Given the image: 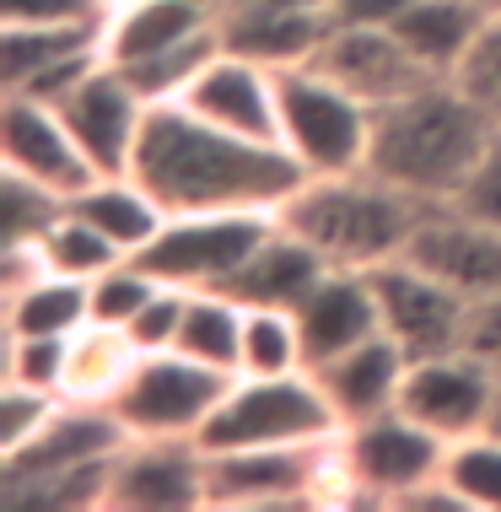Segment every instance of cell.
<instances>
[{
	"instance_id": "6da1fadb",
	"label": "cell",
	"mask_w": 501,
	"mask_h": 512,
	"mask_svg": "<svg viewBox=\"0 0 501 512\" xmlns=\"http://www.w3.org/2000/svg\"><path fill=\"white\" fill-rule=\"evenodd\" d=\"M130 173L162 200L167 216L189 211H275L308 184V168L281 141H248L189 114L184 103H157L146 114Z\"/></svg>"
},
{
	"instance_id": "7a4b0ae2",
	"label": "cell",
	"mask_w": 501,
	"mask_h": 512,
	"mask_svg": "<svg viewBox=\"0 0 501 512\" xmlns=\"http://www.w3.org/2000/svg\"><path fill=\"white\" fill-rule=\"evenodd\" d=\"M491 141H496V124L448 76H437L372 114L367 168L388 178V184L410 189L415 200L448 205L469 184V173L480 168Z\"/></svg>"
},
{
	"instance_id": "3957f363",
	"label": "cell",
	"mask_w": 501,
	"mask_h": 512,
	"mask_svg": "<svg viewBox=\"0 0 501 512\" xmlns=\"http://www.w3.org/2000/svg\"><path fill=\"white\" fill-rule=\"evenodd\" d=\"M426 216V200H415L410 189L388 184L372 168L308 178L281 205V221L297 238H308L334 270H378L388 259H405Z\"/></svg>"
},
{
	"instance_id": "277c9868",
	"label": "cell",
	"mask_w": 501,
	"mask_h": 512,
	"mask_svg": "<svg viewBox=\"0 0 501 512\" xmlns=\"http://www.w3.org/2000/svg\"><path fill=\"white\" fill-rule=\"evenodd\" d=\"M345 432L334 399L313 372L286 378H232L227 399L205 421V453L221 448H318Z\"/></svg>"
},
{
	"instance_id": "5b68a950",
	"label": "cell",
	"mask_w": 501,
	"mask_h": 512,
	"mask_svg": "<svg viewBox=\"0 0 501 512\" xmlns=\"http://www.w3.org/2000/svg\"><path fill=\"white\" fill-rule=\"evenodd\" d=\"M372 114L351 87H340L318 65L281 71V146L308 168V178L361 173L372 151Z\"/></svg>"
},
{
	"instance_id": "8992f818",
	"label": "cell",
	"mask_w": 501,
	"mask_h": 512,
	"mask_svg": "<svg viewBox=\"0 0 501 512\" xmlns=\"http://www.w3.org/2000/svg\"><path fill=\"white\" fill-rule=\"evenodd\" d=\"M238 372L205 367L184 351H146L135 356L130 378L108 405L130 426V437H200L216 405L227 399Z\"/></svg>"
},
{
	"instance_id": "52a82bcc",
	"label": "cell",
	"mask_w": 501,
	"mask_h": 512,
	"mask_svg": "<svg viewBox=\"0 0 501 512\" xmlns=\"http://www.w3.org/2000/svg\"><path fill=\"white\" fill-rule=\"evenodd\" d=\"M275 221H281L275 211H189V216H167V227L135 259L167 286L205 292V286H227L232 275L248 265V254L275 232Z\"/></svg>"
},
{
	"instance_id": "ba28073f",
	"label": "cell",
	"mask_w": 501,
	"mask_h": 512,
	"mask_svg": "<svg viewBox=\"0 0 501 512\" xmlns=\"http://www.w3.org/2000/svg\"><path fill=\"white\" fill-rule=\"evenodd\" d=\"M448 448H453L448 437H437L399 405L367 415V421H351L340 432V459L367 507H399V496L437 480L442 464H448Z\"/></svg>"
},
{
	"instance_id": "9c48e42d",
	"label": "cell",
	"mask_w": 501,
	"mask_h": 512,
	"mask_svg": "<svg viewBox=\"0 0 501 512\" xmlns=\"http://www.w3.org/2000/svg\"><path fill=\"white\" fill-rule=\"evenodd\" d=\"M372 286H378V308H383V329L405 345L410 362L421 356H448L469 345V302L458 286H448L442 275H431L415 259H388V265L372 270Z\"/></svg>"
},
{
	"instance_id": "30bf717a",
	"label": "cell",
	"mask_w": 501,
	"mask_h": 512,
	"mask_svg": "<svg viewBox=\"0 0 501 512\" xmlns=\"http://www.w3.org/2000/svg\"><path fill=\"white\" fill-rule=\"evenodd\" d=\"M114 512H194L211 507V453L200 437H130L108 475Z\"/></svg>"
},
{
	"instance_id": "8fae6325",
	"label": "cell",
	"mask_w": 501,
	"mask_h": 512,
	"mask_svg": "<svg viewBox=\"0 0 501 512\" xmlns=\"http://www.w3.org/2000/svg\"><path fill=\"white\" fill-rule=\"evenodd\" d=\"M501 399V372L475 351H448V356H421L405 372L399 410L431 426L437 437L464 442L475 432H491V415Z\"/></svg>"
},
{
	"instance_id": "7c38bea8",
	"label": "cell",
	"mask_w": 501,
	"mask_h": 512,
	"mask_svg": "<svg viewBox=\"0 0 501 512\" xmlns=\"http://www.w3.org/2000/svg\"><path fill=\"white\" fill-rule=\"evenodd\" d=\"M318 448H221L211 453V507L221 512H275V507H318Z\"/></svg>"
},
{
	"instance_id": "4fadbf2b",
	"label": "cell",
	"mask_w": 501,
	"mask_h": 512,
	"mask_svg": "<svg viewBox=\"0 0 501 512\" xmlns=\"http://www.w3.org/2000/svg\"><path fill=\"white\" fill-rule=\"evenodd\" d=\"M0 168L38 178V184H49L65 200L103 178L71 135L60 108L44 98H27V92H6L0 98Z\"/></svg>"
},
{
	"instance_id": "5bb4252c",
	"label": "cell",
	"mask_w": 501,
	"mask_h": 512,
	"mask_svg": "<svg viewBox=\"0 0 501 512\" xmlns=\"http://www.w3.org/2000/svg\"><path fill=\"white\" fill-rule=\"evenodd\" d=\"M54 108L65 114V124H71V135L81 141V151L92 157L97 173H103V178L108 173H130L151 103L130 87V76H124L114 60H97Z\"/></svg>"
},
{
	"instance_id": "9a60e30c",
	"label": "cell",
	"mask_w": 501,
	"mask_h": 512,
	"mask_svg": "<svg viewBox=\"0 0 501 512\" xmlns=\"http://www.w3.org/2000/svg\"><path fill=\"white\" fill-rule=\"evenodd\" d=\"M308 65H318L324 76H334L340 87H351L361 103L383 108L405 92L437 81L421 60L405 49V38L394 27H361V22H329L324 44Z\"/></svg>"
},
{
	"instance_id": "2e32d148",
	"label": "cell",
	"mask_w": 501,
	"mask_h": 512,
	"mask_svg": "<svg viewBox=\"0 0 501 512\" xmlns=\"http://www.w3.org/2000/svg\"><path fill=\"white\" fill-rule=\"evenodd\" d=\"M184 108L232 135H248V141H281V71L221 49L194 76V87L184 92Z\"/></svg>"
},
{
	"instance_id": "e0dca14e",
	"label": "cell",
	"mask_w": 501,
	"mask_h": 512,
	"mask_svg": "<svg viewBox=\"0 0 501 512\" xmlns=\"http://www.w3.org/2000/svg\"><path fill=\"white\" fill-rule=\"evenodd\" d=\"M410 259L458 286L469 302L501 297V227H485L453 205H431V216L410 243Z\"/></svg>"
},
{
	"instance_id": "ac0fdd59",
	"label": "cell",
	"mask_w": 501,
	"mask_h": 512,
	"mask_svg": "<svg viewBox=\"0 0 501 512\" xmlns=\"http://www.w3.org/2000/svg\"><path fill=\"white\" fill-rule=\"evenodd\" d=\"M297 324H302V345H308V367H324L334 356H345L351 345L383 335L372 270H329L297 302Z\"/></svg>"
},
{
	"instance_id": "d6986e66",
	"label": "cell",
	"mask_w": 501,
	"mask_h": 512,
	"mask_svg": "<svg viewBox=\"0 0 501 512\" xmlns=\"http://www.w3.org/2000/svg\"><path fill=\"white\" fill-rule=\"evenodd\" d=\"M130 442V426L119 421L114 405L103 399H60V410L49 415V426L27 448L6 453L0 469L17 475H38V469H76V464H103Z\"/></svg>"
},
{
	"instance_id": "ffe728a7",
	"label": "cell",
	"mask_w": 501,
	"mask_h": 512,
	"mask_svg": "<svg viewBox=\"0 0 501 512\" xmlns=\"http://www.w3.org/2000/svg\"><path fill=\"white\" fill-rule=\"evenodd\" d=\"M216 27H221V49L248 54L270 71H291V65H308L318 54L329 17L275 6V0H221Z\"/></svg>"
},
{
	"instance_id": "44dd1931",
	"label": "cell",
	"mask_w": 501,
	"mask_h": 512,
	"mask_svg": "<svg viewBox=\"0 0 501 512\" xmlns=\"http://www.w3.org/2000/svg\"><path fill=\"white\" fill-rule=\"evenodd\" d=\"M405 372H410V356L405 345L394 335H372L351 345L345 356H334V362L313 367V378L324 383V394L334 399V410H340V421H367V415H383L399 405V389H405Z\"/></svg>"
},
{
	"instance_id": "7402d4cb",
	"label": "cell",
	"mask_w": 501,
	"mask_h": 512,
	"mask_svg": "<svg viewBox=\"0 0 501 512\" xmlns=\"http://www.w3.org/2000/svg\"><path fill=\"white\" fill-rule=\"evenodd\" d=\"M329 270L334 265L318 254L308 238H297L286 221H275V232L254 248V254H248V265L232 275L221 292H232L243 308H291V313H297V302L308 297Z\"/></svg>"
},
{
	"instance_id": "603a6c76",
	"label": "cell",
	"mask_w": 501,
	"mask_h": 512,
	"mask_svg": "<svg viewBox=\"0 0 501 512\" xmlns=\"http://www.w3.org/2000/svg\"><path fill=\"white\" fill-rule=\"evenodd\" d=\"M216 11L221 0H124V6H108L103 54L114 65H135L146 54L184 44L194 33H211Z\"/></svg>"
},
{
	"instance_id": "cb8c5ba5",
	"label": "cell",
	"mask_w": 501,
	"mask_h": 512,
	"mask_svg": "<svg viewBox=\"0 0 501 512\" xmlns=\"http://www.w3.org/2000/svg\"><path fill=\"white\" fill-rule=\"evenodd\" d=\"M103 22H0V92H22L54 65L103 54Z\"/></svg>"
},
{
	"instance_id": "d4e9b609",
	"label": "cell",
	"mask_w": 501,
	"mask_h": 512,
	"mask_svg": "<svg viewBox=\"0 0 501 512\" xmlns=\"http://www.w3.org/2000/svg\"><path fill=\"white\" fill-rule=\"evenodd\" d=\"M71 211H76L81 221H92L103 238H114L130 259L167 227L162 200L151 195V189H146L135 173H108V178H97V184H87L81 195H71Z\"/></svg>"
},
{
	"instance_id": "484cf974",
	"label": "cell",
	"mask_w": 501,
	"mask_h": 512,
	"mask_svg": "<svg viewBox=\"0 0 501 512\" xmlns=\"http://www.w3.org/2000/svg\"><path fill=\"white\" fill-rule=\"evenodd\" d=\"M491 11L480 0H415L405 17L394 22V33L405 38V49L426 65L431 76H453V65L464 60V49L475 44Z\"/></svg>"
},
{
	"instance_id": "4316f807",
	"label": "cell",
	"mask_w": 501,
	"mask_h": 512,
	"mask_svg": "<svg viewBox=\"0 0 501 512\" xmlns=\"http://www.w3.org/2000/svg\"><path fill=\"white\" fill-rule=\"evenodd\" d=\"M114 459L76 464V469H38V475L0 469V507L6 512H97V507H108Z\"/></svg>"
},
{
	"instance_id": "83f0119b",
	"label": "cell",
	"mask_w": 501,
	"mask_h": 512,
	"mask_svg": "<svg viewBox=\"0 0 501 512\" xmlns=\"http://www.w3.org/2000/svg\"><path fill=\"white\" fill-rule=\"evenodd\" d=\"M0 313H6V335H76L92 324V292L76 275L49 270L27 292L0 297Z\"/></svg>"
},
{
	"instance_id": "f1b7e54d",
	"label": "cell",
	"mask_w": 501,
	"mask_h": 512,
	"mask_svg": "<svg viewBox=\"0 0 501 512\" xmlns=\"http://www.w3.org/2000/svg\"><path fill=\"white\" fill-rule=\"evenodd\" d=\"M243 318H248V308L232 292H221V286L189 292L184 329H178L173 351H184V356H194V362H205V367L238 372V362H243Z\"/></svg>"
},
{
	"instance_id": "f546056e",
	"label": "cell",
	"mask_w": 501,
	"mask_h": 512,
	"mask_svg": "<svg viewBox=\"0 0 501 512\" xmlns=\"http://www.w3.org/2000/svg\"><path fill=\"white\" fill-rule=\"evenodd\" d=\"M135 345L124 329H108V324H87L71 335V362H65V399H114L119 383L130 378L135 367Z\"/></svg>"
},
{
	"instance_id": "4dcf8cb0",
	"label": "cell",
	"mask_w": 501,
	"mask_h": 512,
	"mask_svg": "<svg viewBox=\"0 0 501 512\" xmlns=\"http://www.w3.org/2000/svg\"><path fill=\"white\" fill-rule=\"evenodd\" d=\"M286 372H313L297 313L291 308H248L238 378H286Z\"/></svg>"
},
{
	"instance_id": "1f68e13d",
	"label": "cell",
	"mask_w": 501,
	"mask_h": 512,
	"mask_svg": "<svg viewBox=\"0 0 501 512\" xmlns=\"http://www.w3.org/2000/svg\"><path fill=\"white\" fill-rule=\"evenodd\" d=\"M216 54H221V27L194 33V38H184V44H173L162 54H146V60H135V65H119V71L130 76V87L141 92L151 108H157V103H184L194 76H200Z\"/></svg>"
},
{
	"instance_id": "d6a6232c",
	"label": "cell",
	"mask_w": 501,
	"mask_h": 512,
	"mask_svg": "<svg viewBox=\"0 0 501 512\" xmlns=\"http://www.w3.org/2000/svg\"><path fill=\"white\" fill-rule=\"evenodd\" d=\"M71 211V200L27 173L0 168V243H44L49 227Z\"/></svg>"
},
{
	"instance_id": "836d02e7",
	"label": "cell",
	"mask_w": 501,
	"mask_h": 512,
	"mask_svg": "<svg viewBox=\"0 0 501 512\" xmlns=\"http://www.w3.org/2000/svg\"><path fill=\"white\" fill-rule=\"evenodd\" d=\"M44 254H49V270L76 275V281H92V275H103L108 265L130 259V254H124V248H119L114 238H103V232H97L92 221H81L76 211H65V216L49 227Z\"/></svg>"
},
{
	"instance_id": "e575fe53",
	"label": "cell",
	"mask_w": 501,
	"mask_h": 512,
	"mask_svg": "<svg viewBox=\"0 0 501 512\" xmlns=\"http://www.w3.org/2000/svg\"><path fill=\"white\" fill-rule=\"evenodd\" d=\"M442 475L464 491V502L475 512H501V437L475 432V437L453 442Z\"/></svg>"
},
{
	"instance_id": "d590c367",
	"label": "cell",
	"mask_w": 501,
	"mask_h": 512,
	"mask_svg": "<svg viewBox=\"0 0 501 512\" xmlns=\"http://www.w3.org/2000/svg\"><path fill=\"white\" fill-rule=\"evenodd\" d=\"M448 81L501 130V6L485 17V27L475 33V44L464 49V60L453 65Z\"/></svg>"
},
{
	"instance_id": "8d00e7d4",
	"label": "cell",
	"mask_w": 501,
	"mask_h": 512,
	"mask_svg": "<svg viewBox=\"0 0 501 512\" xmlns=\"http://www.w3.org/2000/svg\"><path fill=\"white\" fill-rule=\"evenodd\" d=\"M157 286L162 281L141 265V259H119V265H108L103 275H92V281H87V292H92V324L124 329L151 302Z\"/></svg>"
},
{
	"instance_id": "74e56055",
	"label": "cell",
	"mask_w": 501,
	"mask_h": 512,
	"mask_svg": "<svg viewBox=\"0 0 501 512\" xmlns=\"http://www.w3.org/2000/svg\"><path fill=\"white\" fill-rule=\"evenodd\" d=\"M65 362H71V335H6V362L0 383H27V389H65Z\"/></svg>"
},
{
	"instance_id": "f35d334b",
	"label": "cell",
	"mask_w": 501,
	"mask_h": 512,
	"mask_svg": "<svg viewBox=\"0 0 501 512\" xmlns=\"http://www.w3.org/2000/svg\"><path fill=\"white\" fill-rule=\"evenodd\" d=\"M65 394H49V389H27V383H0V459L6 453L27 448L38 432L49 426V415L60 410Z\"/></svg>"
},
{
	"instance_id": "ab89813d",
	"label": "cell",
	"mask_w": 501,
	"mask_h": 512,
	"mask_svg": "<svg viewBox=\"0 0 501 512\" xmlns=\"http://www.w3.org/2000/svg\"><path fill=\"white\" fill-rule=\"evenodd\" d=\"M184 308H189V292L184 286H157V292H151V302L141 313L130 318V324H124V335H130V345L135 351H173L178 345V329H184Z\"/></svg>"
},
{
	"instance_id": "60d3db41",
	"label": "cell",
	"mask_w": 501,
	"mask_h": 512,
	"mask_svg": "<svg viewBox=\"0 0 501 512\" xmlns=\"http://www.w3.org/2000/svg\"><path fill=\"white\" fill-rule=\"evenodd\" d=\"M448 205L485 221V227H501V130H496V141L485 146V157H480V168L469 173V184L458 189Z\"/></svg>"
},
{
	"instance_id": "b9f144b4",
	"label": "cell",
	"mask_w": 501,
	"mask_h": 512,
	"mask_svg": "<svg viewBox=\"0 0 501 512\" xmlns=\"http://www.w3.org/2000/svg\"><path fill=\"white\" fill-rule=\"evenodd\" d=\"M108 0H0V22H103Z\"/></svg>"
},
{
	"instance_id": "7bdbcfd3",
	"label": "cell",
	"mask_w": 501,
	"mask_h": 512,
	"mask_svg": "<svg viewBox=\"0 0 501 512\" xmlns=\"http://www.w3.org/2000/svg\"><path fill=\"white\" fill-rule=\"evenodd\" d=\"M464 351L485 356V362L501 372V297L475 302V313H469V345H464Z\"/></svg>"
},
{
	"instance_id": "ee69618b",
	"label": "cell",
	"mask_w": 501,
	"mask_h": 512,
	"mask_svg": "<svg viewBox=\"0 0 501 512\" xmlns=\"http://www.w3.org/2000/svg\"><path fill=\"white\" fill-rule=\"evenodd\" d=\"M415 0H340L334 22H361V27H394Z\"/></svg>"
},
{
	"instance_id": "f6af8a7d",
	"label": "cell",
	"mask_w": 501,
	"mask_h": 512,
	"mask_svg": "<svg viewBox=\"0 0 501 512\" xmlns=\"http://www.w3.org/2000/svg\"><path fill=\"white\" fill-rule=\"evenodd\" d=\"M275 6H291V11H313V17H329V22H334V11H340V0H275Z\"/></svg>"
},
{
	"instance_id": "bcb514c9",
	"label": "cell",
	"mask_w": 501,
	"mask_h": 512,
	"mask_svg": "<svg viewBox=\"0 0 501 512\" xmlns=\"http://www.w3.org/2000/svg\"><path fill=\"white\" fill-rule=\"evenodd\" d=\"M491 432L501 437V399H496V415H491Z\"/></svg>"
},
{
	"instance_id": "7dc6e473",
	"label": "cell",
	"mask_w": 501,
	"mask_h": 512,
	"mask_svg": "<svg viewBox=\"0 0 501 512\" xmlns=\"http://www.w3.org/2000/svg\"><path fill=\"white\" fill-rule=\"evenodd\" d=\"M480 6H485V11H496V6H501V0H480Z\"/></svg>"
},
{
	"instance_id": "c3c4849f",
	"label": "cell",
	"mask_w": 501,
	"mask_h": 512,
	"mask_svg": "<svg viewBox=\"0 0 501 512\" xmlns=\"http://www.w3.org/2000/svg\"><path fill=\"white\" fill-rule=\"evenodd\" d=\"M108 6H124V0H108Z\"/></svg>"
}]
</instances>
